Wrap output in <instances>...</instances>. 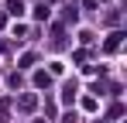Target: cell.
Returning a JSON list of instances; mask_svg holds the SVG:
<instances>
[{
    "label": "cell",
    "instance_id": "6da1fadb",
    "mask_svg": "<svg viewBox=\"0 0 127 123\" xmlns=\"http://www.w3.org/2000/svg\"><path fill=\"white\" fill-rule=\"evenodd\" d=\"M21 10H24V3H21V0H10V14H21Z\"/></svg>",
    "mask_w": 127,
    "mask_h": 123
}]
</instances>
